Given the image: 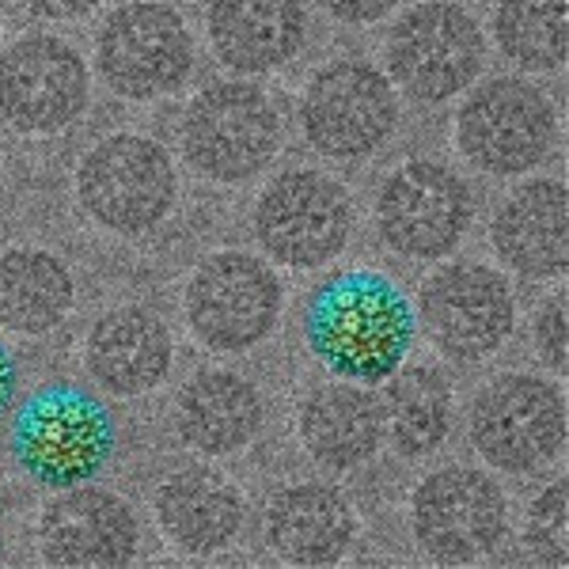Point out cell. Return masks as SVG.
Here are the masks:
<instances>
[{"instance_id": "1", "label": "cell", "mask_w": 569, "mask_h": 569, "mask_svg": "<svg viewBox=\"0 0 569 569\" xmlns=\"http://www.w3.org/2000/svg\"><path fill=\"white\" fill-rule=\"evenodd\" d=\"M418 323L415 305L391 278L372 270L338 273L319 284L305 311L311 353L338 380L383 383L407 361Z\"/></svg>"}, {"instance_id": "2", "label": "cell", "mask_w": 569, "mask_h": 569, "mask_svg": "<svg viewBox=\"0 0 569 569\" xmlns=\"http://www.w3.org/2000/svg\"><path fill=\"white\" fill-rule=\"evenodd\" d=\"M118 426L110 410L77 383L39 388L12 421V456L46 490L91 482L114 460Z\"/></svg>"}, {"instance_id": "3", "label": "cell", "mask_w": 569, "mask_h": 569, "mask_svg": "<svg viewBox=\"0 0 569 569\" xmlns=\"http://www.w3.org/2000/svg\"><path fill=\"white\" fill-rule=\"evenodd\" d=\"M176 168L163 144L141 133H114L84 156L77 194L96 224L118 236L152 232L176 206Z\"/></svg>"}, {"instance_id": "4", "label": "cell", "mask_w": 569, "mask_h": 569, "mask_svg": "<svg viewBox=\"0 0 569 569\" xmlns=\"http://www.w3.org/2000/svg\"><path fill=\"white\" fill-rule=\"evenodd\" d=\"M281 118L273 99L247 80H220L194 96L182 118V152L206 179L243 182L273 160Z\"/></svg>"}, {"instance_id": "5", "label": "cell", "mask_w": 569, "mask_h": 569, "mask_svg": "<svg viewBox=\"0 0 569 569\" xmlns=\"http://www.w3.org/2000/svg\"><path fill=\"white\" fill-rule=\"evenodd\" d=\"M471 440L505 475L539 471L566 445V399L555 383L528 372L498 376L475 399Z\"/></svg>"}, {"instance_id": "6", "label": "cell", "mask_w": 569, "mask_h": 569, "mask_svg": "<svg viewBox=\"0 0 569 569\" xmlns=\"http://www.w3.org/2000/svg\"><path fill=\"white\" fill-rule=\"evenodd\" d=\"M558 137L555 103L528 80L498 77L475 88L460 107L456 141L479 171L490 176H520L550 152Z\"/></svg>"}, {"instance_id": "7", "label": "cell", "mask_w": 569, "mask_h": 569, "mask_svg": "<svg viewBox=\"0 0 569 569\" xmlns=\"http://www.w3.org/2000/svg\"><path fill=\"white\" fill-rule=\"evenodd\" d=\"M353 209L346 190L319 171H284L254 206V236L273 262L316 270L350 240Z\"/></svg>"}, {"instance_id": "8", "label": "cell", "mask_w": 569, "mask_h": 569, "mask_svg": "<svg viewBox=\"0 0 569 569\" xmlns=\"http://www.w3.org/2000/svg\"><path fill=\"white\" fill-rule=\"evenodd\" d=\"M281 316V281L243 251L209 254L187 289V319L209 350L243 353L259 346Z\"/></svg>"}, {"instance_id": "9", "label": "cell", "mask_w": 569, "mask_h": 569, "mask_svg": "<svg viewBox=\"0 0 569 569\" xmlns=\"http://www.w3.org/2000/svg\"><path fill=\"white\" fill-rule=\"evenodd\" d=\"M99 72L118 96L156 99L176 91L194 69V39L176 8L137 0L103 23L96 46Z\"/></svg>"}, {"instance_id": "10", "label": "cell", "mask_w": 569, "mask_h": 569, "mask_svg": "<svg viewBox=\"0 0 569 569\" xmlns=\"http://www.w3.org/2000/svg\"><path fill=\"white\" fill-rule=\"evenodd\" d=\"M482 53L486 42L471 12L448 0H426L391 27L388 69L421 103H445L479 77Z\"/></svg>"}, {"instance_id": "11", "label": "cell", "mask_w": 569, "mask_h": 569, "mask_svg": "<svg viewBox=\"0 0 569 569\" xmlns=\"http://www.w3.org/2000/svg\"><path fill=\"white\" fill-rule=\"evenodd\" d=\"M311 149L330 160H357L380 149L399 122L391 80L365 61H335L311 77L300 103Z\"/></svg>"}, {"instance_id": "12", "label": "cell", "mask_w": 569, "mask_h": 569, "mask_svg": "<svg viewBox=\"0 0 569 569\" xmlns=\"http://www.w3.org/2000/svg\"><path fill=\"white\" fill-rule=\"evenodd\" d=\"M410 525L429 558L460 566L486 558L501 543L509 505L490 475L475 467H445L415 490Z\"/></svg>"}, {"instance_id": "13", "label": "cell", "mask_w": 569, "mask_h": 569, "mask_svg": "<svg viewBox=\"0 0 569 569\" xmlns=\"http://www.w3.org/2000/svg\"><path fill=\"white\" fill-rule=\"evenodd\" d=\"M471 209V187L452 168L433 160H410L383 182L376 220L391 251L410 259H440L463 240Z\"/></svg>"}, {"instance_id": "14", "label": "cell", "mask_w": 569, "mask_h": 569, "mask_svg": "<svg viewBox=\"0 0 569 569\" xmlns=\"http://www.w3.org/2000/svg\"><path fill=\"white\" fill-rule=\"evenodd\" d=\"M421 323L437 350L456 361H479L512 335L517 305L505 273L493 266L448 262L421 284Z\"/></svg>"}, {"instance_id": "15", "label": "cell", "mask_w": 569, "mask_h": 569, "mask_svg": "<svg viewBox=\"0 0 569 569\" xmlns=\"http://www.w3.org/2000/svg\"><path fill=\"white\" fill-rule=\"evenodd\" d=\"M88 107V69L69 42L50 34L0 53V118L20 133H58Z\"/></svg>"}, {"instance_id": "16", "label": "cell", "mask_w": 569, "mask_h": 569, "mask_svg": "<svg viewBox=\"0 0 569 569\" xmlns=\"http://www.w3.org/2000/svg\"><path fill=\"white\" fill-rule=\"evenodd\" d=\"M137 517L118 493L69 486L46 505L39 547L50 566H126L137 558Z\"/></svg>"}, {"instance_id": "17", "label": "cell", "mask_w": 569, "mask_h": 569, "mask_svg": "<svg viewBox=\"0 0 569 569\" xmlns=\"http://www.w3.org/2000/svg\"><path fill=\"white\" fill-rule=\"evenodd\" d=\"M305 39V0H213L209 8V42L232 72L289 66Z\"/></svg>"}, {"instance_id": "18", "label": "cell", "mask_w": 569, "mask_h": 569, "mask_svg": "<svg viewBox=\"0 0 569 569\" xmlns=\"http://www.w3.org/2000/svg\"><path fill=\"white\" fill-rule=\"evenodd\" d=\"M357 536V517L342 490L327 482H300L273 493L266 509V539L281 562L335 566Z\"/></svg>"}, {"instance_id": "19", "label": "cell", "mask_w": 569, "mask_h": 569, "mask_svg": "<svg viewBox=\"0 0 569 569\" xmlns=\"http://www.w3.org/2000/svg\"><path fill=\"white\" fill-rule=\"evenodd\" d=\"M493 247L525 278H558L569 262V194L562 182H525L493 217Z\"/></svg>"}, {"instance_id": "20", "label": "cell", "mask_w": 569, "mask_h": 569, "mask_svg": "<svg viewBox=\"0 0 569 569\" xmlns=\"http://www.w3.org/2000/svg\"><path fill=\"white\" fill-rule=\"evenodd\" d=\"M171 330L144 308L107 311L88 335V369L110 395H144L171 372Z\"/></svg>"}, {"instance_id": "21", "label": "cell", "mask_w": 569, "mask_h": 569, "mask_svg": "<svg viewBox=\"0 0 569 569\" xmlns=\"http://www.w3.org/2000/svg\"><path fill=\"white\" fill-rule=\"evenodd\" d=\"M262 395L236 372H198L176 402L179 437L201 456H232L262 429Z\"/></svg>"}, {"instance_id": "22", "label": "cell", "mask_w": 569, "mask_h": 569, "mask_svg": "<svg viewBox=\"0 0 569 569\" xmlns=\"http://www.w3.org/2000/svg\"><path fill=\"white\" fill-rule=\"evenodd\" d=\"M156 520L187 555H213L243 528V498L224 475L187 467L156 490Z\"/></svg>"}, {"instance_id": "23", "label": "cell", "mask_w": 569, "mask_h": 569, "mask_svg": "<svg viewBox=\"0 0 569 569\" xmlns=\"http://www.w3.org/2000/svg\"><path fill=\"white\" fill-rule=\"evenodd\" d=\"M300 440L308 456L330 471H350V467L372 460L383 445V410L380 399L365 388L327 383L311 391L300 407Z\"/></svg>"}, {"instance_id": "24", "label": "cell", "mask_w": 569, "mask_h": 569, "mask_svg": "<svg viewBox=\"0 0 569 569\" xmlns=\"http://www.w3.org/2000/svg\"><path fill=\"white\" fill-rule=\"evenodd\" d=\"M72 308V273L50 251L0 254V327L16 335H50Z\"/></svg>"}, {"instance_id": "25", "label": "cell", "mask_w": 569, "mask_h": 569, "mask_svg": "<svg viewBox=\"0 0 569 569\" xmlns=\"http://www.w3.org/2000/svg\"><path fill=\"white\" fill-rule=\"evenodd\" d=\"M383 388V433L399 456H426L433 452L452 426V383L429 365L395 369Z\"/></svg>"}, {"instance_id": "26", "label": "cell", "mask_w": 569, "mask_h": 569, "mask_svg": "<svg viewBox=\"0 0 569 569\" xmlns=\"http://www.w3.org/2000/svg\"><path fill=\"white\" fill-rule=\"evenodd\" d=\"M493 39L520 69H558L566 61V0H498Z\"/></svg>"}, {"instance_id": "27", "label": "cell", "mask_w": 569, "mask_h": 569, "mask_svg": "<svg viewBox=\"0 0 569 569\" xmlns=\"http://www.w3.org/2000/svg\"><path fill=\"white\" fill-rule=\"evenodd\" d=\"M525 543L539 562L566 566L569 531H566V482H550L528 509Z\"/></svg>"}, {"instance_id": "28", "label": "cell", "mask_w": 569, "mask_h": 569, "mask_svg": "<svg viewBox=\"0 0 569 569\" xmlns=\"http://www.w3.org/2000/svg\"><path fill=\"white\" fill-rule=\"evenodd\" d=\"M536 346L547 369L566 372V300L555 297L536 319Z\"/></svg>"}, {"instance_id": "29", "label": "cell", "mask_w": 569, "mask_h": 569, "mask_svg": "<svg viewBox=\"0 0 569 569\" xmlns=\"http://www.w3.org/2000/svg\"><path fill=\"white\" fill-rule=\"evenodd\" d=\"M319 4L342 23H376V20H383L399 0H319Z\"/></svg>"}, {"instance_id": "30", "label": "cell", "mask_w": 569, "mask_h": 569, "mask_svg": "<svg viewBox=\"0 0 569 569\" xmlns=\"http://www.w3.org/2000/svg\"><path fill=\"white\" fill-rule=\"evenodd\" d=\"M23 4L42 20H77V16H88L91 8H99V0H23Z\"/></svg>"}, {"instance_id": "31", "label": "cell", "mask_w": 569, "mask_h": 569, "mask_svg": "<svg viewBox=\"0 0 569 569\" xmlns=\"http://www.w3.org/2000/svg\"><path fill=\"white\" fill-rule=\"evenodd\" d=\"M16 391H20V361H16V353L0 342V418L12 410Z\"/></svg>"}, {"instance_id": "32", "label": "cell", "mask_w": 569, "mask_h": 569, "mask_svg": "<svg viewBox=\"0 0 569 569\" xmlns=\"http://www.w3.org/2000/svg\"><path fill=\"white\" fill-rule=\"evenodd\" d=\"M0 160H4V149H0Z\"/></svg>"}]
</instances>
